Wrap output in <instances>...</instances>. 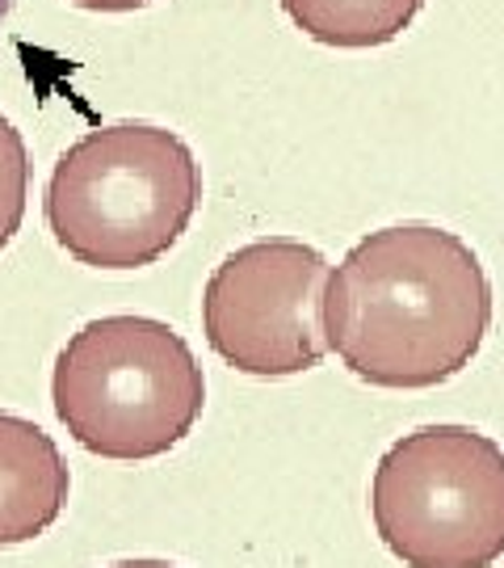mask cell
<instances>
[{"label":"cell","mask_w":504,"mask_h":568,"mask_svg":"<svg viewBox=\"0 0 504 568\" xmlns=\"http://www.w3.org/2000/svg\"><path fill=\"white\" fill-rule=\"evenodd\" d=\"M492 283L475 248L433 224H391L341 257L323 286L328 349L370 387H438L480 354Z\"/></svg>","instance_id":"cell-1"},{"label":"cell","mask_w":504,"mask_h":568,"mask_svg":"<svg viewBox=\"0 0 504 568\" xmlns=\"http://www.w3.org/2000/svg\"><path fill=\"white\" fill-rule=\"evenodd\" d=\"M202 203L194 148L156 122H110L63 152L47 182V227L89 270H143L185 236Z\"/></svg>","instance_id":"cell-2"},{"label":"cell","mask_w":504,"mask_h":568,"mask_svg":"<svg viewBox=\"0 0 504 568\" xmlns=\"http://www.w3.org/2000/svg\"><path fill=\"white\" fill-rule=\"evenodd\" d=\"M51 405L97 459L143 464L182 447L206 408L194 349L156 316H97L55 358Z\"/></svg>","instance_id":"cell-3"},{"label":"cell","mask_w":504,"mask_h":568,"mask_svg":"<svg viewBox=\"0 0 504 568\" xmlns=\"http://www.w3.org/2000/svg\"><path fill=\"white\" fill-rule=\"evenodd\" d=\"M370 518L403 568H492L504 556V447L471 426H421L383 450Z\"/></svg>","instance_id":"cell-4"},{"label":"cell","mask_w":504,"mask_h":568,"mask_svg":"<svg viewBox=\"0 0 504 568\" xmlns=\"http://www.w3.org/2000/svg\"><path fill=\"white\" fill-rule=\"evenodd\" d=\"M320 248L290 236H265L227 253L202 291V333L227 366L257 379H286L323 363Z\"/></svg>","instance_id":"cell-5"},{"label":"cell","mask_w":504,"mask_h":568,"mask_svg":"<svg viewBox=\"0 0 504 568\" xmlns=\"http://www.w3.org/2000/svg\"><path fill=\"white\" fill-rule=\"evenodd\" d=\"M68 464L55 438L18 413H0V548H18L55 527L68 506Z\"/></svg>","instance_id":"cell-6"},{"label":"cell","mask_w":504,"mask_h":568,"mask_svg":"<svg viewBox=\"0 0 504 568\" xmlns=\"http://www.w3.org/2000/svg\"><path fill=\"white\" fill-rule=\"evenodd\" d=\"M278 4L307 39L344 51L400 39L424 9V0H278Z\"/></svg>","instance_id":"cell-7"},{"label":"cell","mask_w":504,"mask_h":568,"mask_svg":"<svg viewBox=\"0 0 504 568\" xmlns=\"http://www.w3.org/2000/svg\"><path fill=\"white\" fill-rule=\"evenodd\" d=\"M30 199V152L13 122L0 114V253L13 244Z\"/></svg>","instance_id":"cell-8"},{"label":"cell","mask_w":504,"mask_h":568,"mask_svg":"<svg viewBox=\"0 0 504 568\" xmlns=\"http://www.w3.org/2000/svg\"><path fill=\"white\" fill-rule=\"evenodd\" d=\"M81 9H93V13H131V9H143L152 0H72Z\"/></svg>","instance_id":"cell-9"},{"label":"cell","mask_w":504,"mask_h":568,"mask_svg":"<svg viewBox=\"0 0 504 568\" xmlns=\"http://www.w3.org/2000/svg\"><path fill=\"white\" fill-rule=\"evenodd\" d=\"M110 568H177V565H168V560H119V565Z\"/></svg>","instance_id":"cell-10"}]
</instances>
